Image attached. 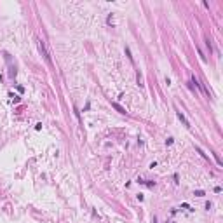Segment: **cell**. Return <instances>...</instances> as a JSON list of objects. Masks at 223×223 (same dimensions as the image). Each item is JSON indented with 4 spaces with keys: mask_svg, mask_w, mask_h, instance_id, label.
I'll return each instance as SVG.
<instances>
[{
    "mask_svg": "<svg viewBox=\"0 0 223 223\" xmlns=\"http://www.w3.org/2000/svg\"><path fill=\"white\" fill-rule=\"evenodd\" d=\"M39 47H40V51L44 53V56H45V59L51 63V56H49V51L45 49V44H44V40H39Z\"/></svg>",
    "mask_w": 223,
    "mask_h": 223,
    "instance_id": "6da1fadb",
    "label": "cell"
},
{
    "mask_svg": "<svg viewBox=\"0 0 223 223\" xmlns=\"http://www.w3.org/2000/svg\"><path fill=\"white\" fill-rule=\"evenodd\" d=\"M178 118H180V120H183V124H185L186 127H190V122H188V120H186V118L183 117V113H181V112H178Z\"/></svg>",
    "mask_w": 223,
    "mask_h": 223,
    "instance_id": "7a4b0ae2",
    "label": "cell"
}]
</instances>
